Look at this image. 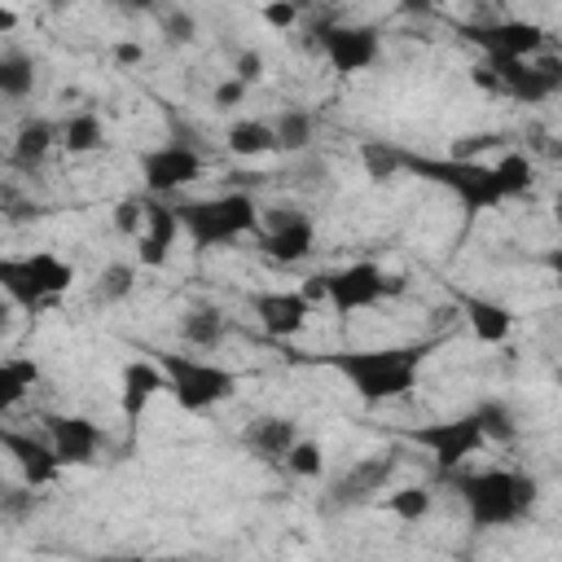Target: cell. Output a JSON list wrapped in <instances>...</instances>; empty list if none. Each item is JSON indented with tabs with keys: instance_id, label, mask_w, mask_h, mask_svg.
Here are the masks:
<instances>
[{
	"instance_id": "cell-48",
	"label": "cell",
	"mask_w": 562,
	"mask_h": 562,
	"mask_svg": "<svg viewBox=\"0 0 562 562\" xmlns=\"http://www.w3.org/2000/svg\"><path fill=\"white\" fill-rule=\"evenodd\" d=\"M294 4H299V9H312V4H316V0H294Z\"/></svg>"
},
{
	"instance_id": "cell-15",
	"label": "cell",
	"mask_w": 562,
	"mask_h": 562,
	"mask_svg": "<svg viewBox=\"0 0 562 562\" xmlns=\"http://www.w3.org/2000/svg\"><path fill=\"white\" fill-rule=\"evenodd\" d=\"M250 312H255V321L263 325L268 338H294L307 325L312 303L303 299V290H255Z\"/></svg>"
},
{
	"instance_id": "cell-28",
	"label": "cell",
	"mask_w": 562,
	"mask_h": 562,
	"mask_svg": "<svg viewBox=\"0 0 562 562\" xmlns=\"http://www.w3.org/2000/svg\"><path fill=\"white\" fill-rule=\"evenodd\" d=\"M272 127H277V149L281 154H303L312 145V136H316V119L307 110H299V105L281 110Z\"/></svg>"
},
{
	"instance_id": "cell-12",
	"label": "cell",
	"mask_w": 562,
	"mask_h": 562,
	"mask_svg": "<svg viewBox=\"0 0 562 562\" xmlns=\"http://www.w3.org/2000/svg\"><path fill=\"white\" fill-rule=\"evenodd\" d=\"M329 277V307L351 316V312H364L373 307L378 299H386V272L373 263V259H356L338 272H325Z\"/></svg>"
},
{
	"instance_id": "cell-39",
	"label": "cell",
	"mask_w": 562,
	"mask_h": 562,
	"mask_svg": "<svg viewBox=\"0 0 562 562\" xmlns=\"http://www.w3.org/2000/svg\"><path fill=\"white\" fill-rule=\"evenodd\" d=\"M470 83H474L479 92H492V97H505V83H501V75L492 70V61H487V57H479V61L470 66Z\"/></svg>"
},
{
	"instance_id": "cell-9",
	"label": "cell",
	"mask_w": 562,
	"mask_h": 562,
	"mask_svg": "<svg viewBox=\"0 0 562 562\" xmlns=\"http://www.w3.org/2000/svg\"><path fill=\"white\" fill-rule=\"evenodd\" d=\"M457 35H465L487 57H536L544 48V26L501 18V22H461Z\"/></svg>"
},
{
	"instance_id": "cell-38",
	"label": "cell",
	"mask_w": 562,
	"mask_h": 562,
	"mask_svg": "<svg viewBox=\"0 0 562 562\" xmlns=\"http://www.w3.org/2000/svg\"><path fill=\"white\" fill-rule=\"evenodd\" d=\"M299 13H303V9H299L294 0H268V4H263V22L277 26V31H290V26L299 22Z\"/></svg>"
},
{
	"instance_id": "cell-17",
	"label": "cell",
	"mask_w": 562,
	"mask_h": 562,
	"mask_svg": "<svg viewBox=\"0 0 562 562\" xmlns=\"http://www.w3.org/2000/svg\"><path fill=\"white\" fill-rule=\"evenodd\" d=\"M44 435L53 439L61 465H92L101 452V430L88 417H66V413H48L44 417Z\"/></svg>"
},
{
	"instance_id": "cell-6",
	"label": "cell",
	"mask_w": 562,
	"mask_h": 562,
	"mask_svg": "<svg viewBox=\"0 0 562 562\" xmlns=\"http://www.w3.org/2000/svg\"><path fill=\"white\" fill-rule=\"evenodd\" d=\"M70 281H75V268H70L66 259L48 255V250L22 255V259H0V285H4V294H9L18 307H26V312L48 307L57 294L70 290Z\"/></svg>"
},
{
	"instance_id": "cell-14",
	"label": "cell",
	"mask_w": 562,
	"mask_h": 562,
	"mask_svg": "<svg viewBox=\"0 0 562 562\" xmlns=\"http://www.w3.org/2000/svg\"><path fill=\"white\" fill-rule=\"evenodd\" d=\"M0 443H4V452L13 457V465L22 470V483H31V487H48V483H57V474H61V457H57V448H53V439L44 435H26V430H13V426H4L0 430Z\"/></svg>"
},
{
	"instance_id": "cell-23",
	"label": "cell",
	"mask_w": 562,
	"mask_h": 562,
	"mask_svg": "<svg viewBox=\"0 0 562 562\" xmlns=\"http://www.w3.org/2000/svg\"><path fill=\"white\" fill-rule=\"evenodd\" d=\"M224 145H228V154H237V158H259V154H272V149H277V127L263 123V119H237V123L228 127Z\"/></svg>"
},
{
	"instance_id": "cell-24",
	"label": "cell",
	"mask_w": 562,
	"mask_h": 562,
	"mask_svg": "<svg viewBox=\"0 0 562 562\" xmlns=\"http://www.w3.org/2000/svg\"><path fill=\"white\" fill-rule=\"evenodd\" d=\"M0 92L9 101H26L35 92V57L22 53V48H9L0 57Z\"/></svg>"
},
{
	"instance_id": "cell-33",
	"label": "cell",
	"mask_w": 562,
	"mask_h": 562,
	"mask_svg": "<svg viewBox=\"0 0 562 562\" xmlns=\"http://www.w3.org/2000/svg\"><path fill=\"white\" fill-rule=\"evenodd\" d=\"M294 479H321V470H325V448L316 443V439H294V448L285 452V461H281Z\"/></svg>"
},
{
	"instance_id": "cell-7",
	"label": "cell",
	"mask_w": 562,
	"mask_h": 562,
	"mask_svg": "<svg viewBox=\"0 0 562 562\" xmlns=\"http://www.w3.org/2000/svg\"><path fill=\"white\" fill-rule=\"evenodd\" d=\"M408 439L435 457L439 474H452L465 457H474V452L487 443V435H483V426H479L474 413H461V417H443V422L417 426V430H408Z\"/></svg>"
},
{
	"instance_id": "cell-45",
	"label": "cell",
	"mask_w": 562,
	"mask_h": 562,
	"mask_svg": "<svg viewBox=\"0 0 562 562\" xmlns=\"http://www.w3.org/2000/svg\"><path fill=\"white\" fill-rule=\"evenodd\" d=\"M549 70H553V79H558V88H562V57H553V61H544Z\"/></svg>"
},
{
	"instance_id": "cell-30",
	"label": "cell",
	"mask_w": 562,
	"mask_h": 562,
	"mask_svg": "<svg viewBox=\"0 0 562 562\" xmlns=\"http://www.w3.org/2000/svg\"><path fill=\"white\" fill-rule=\"evenodd\" d=\"M132 290H136V263H123V259H119V263H105V268L97 272L92 299L110 307V303H123Z\"/></svg>"
},
{
	"instance_id": "cell-16",
	"label": "cell",
	"mask_w": 562,
	"mask_h": 562,
	"mask_svg": "<svg viewBox=\"0 0 562 562\" xmlns=\"http://www.w3.org/2000/svg\"><path fill=\"white\" fill-rule=\"evenodd\" d=\"M180 211L167 202V198H154L149 193V206H145V228L136 233V259L140 268H162L171 259V246H176V233H180Z\"/></svg>"
},
{
	"instance_id": "cell-10",
	"label": "cell",
	"mask_w": 562,
	"mask_h": 562,
	"mask_svg": "<svg viewBox=\"0 0 562 562\" xmlns=\"http://www.w3.org/2000/svg\"><path fill=\"white\" fill-rule=\"evenodd\" d=\"M202 176V154L193 145H180V140H167L158 149H145L140 154V180L154 198H167L184 184H193Z\"/></svg>"
},
{
	"instance_id": "cell-22",
	"label": "cell",
	"mask_w": 562,
	"mask_h": 562,
	"mask_svg": "<svg viewBox=\"0 0 562 562\" xmlns=\"http://www.w3.org/2000/svg\"><path fill=\"white\" fill-rule=\"evenodd\" d=\"M224 334H228V316L220 307H211V303L189 307L184 321H180V338L189 347H198V351H215L224 342Z\"/></svg>"
},
{
	"instance_id": "cell-20",
	"label": "cell",
	"mask_w": 562,
	"mask_h": 562,
	"mask_svg": "<svg viewBox=\"0 0 562 562\" xmlns=\"http://www.w3.org/2000/svg\"><path fill=\"white\" fill-rule=\"evenodd\" d=\"M294 439H299V422L294 417H255L241 430L246 452H255L259 461H285V452L294 448Z\"/></svg>"
},
{
	"instance_id": "cell-19",
	"label": "cell",
	"mask_w": 562,
	"mask_h": 562,
	"mask_svg": "<svg viewBox=\"0 0 562 562\" xmlns=\"http://www.w3.org/2000/svg\"><path fill=\"white\" fill-rule=\"evenodd\" d=\"M457 307H461V316H465V325H470V334L479 342H505L509 329H514V312L505 303L483 299V294H465L461 290L457 294Z\"/></svg>"
},
{
	"instance_id": "cell-41",
	"label": "cell",
	"mask_w": 562,
	"mask_h": 562,
	"mask_svg": "<svg viewBox=\"0 0 562 562\" xmlns=\"http://www.w3.org/2000/svg\"><path fill=\"white\" fill-rule=\"evenodd\" d=\"M114 61L119 66H136V61H145V48L136 40H123V44H114Z\"/></svg>"
},
{
	"instance_id": "cell-40",
	"label": "cell",
	"mask_w": 562,
	"mask_h": 562,
	"mask_svg": "<svg viewBox=\"0 0 562 562\" xmlns=\"http://www.w3.org/2000/svg\"><path fill=\"white\" fill-rule=\"evenodd\" d=\"M233 75H237L241 83H259V79H263V57H259L255 48L237 53V61H233Z\"/></svg>"
},
{
	"instance_id": "cell-1",
	"label": "cell",
	"mask_w": 562,
	"mask_h": 562,
	"mask_svg": "<svg viewBox=\"0 0 562 562\" xmlns=\"http://www.w3.org/2000/svg\"><path fill=\"white\" fill-rule=\"evenodd\" d=\"M430 351H435V338L430 342H404V347L325 351V356H303V360H316V364L342 373L347 386L364 404H386V400H404L417 386V373H422V364H426Z\"/></svg>"
},
{
	"instance_id": "cell-4",
	"label": "cell",
	"mask_w": 562,
	"mask_h": 562,
	"mask_svg": "<svg viewBox=\"0 0 562 562\" xmlns=\"http://www.w3.org/2000/svg\"><path fill=\"white\" fill-rule=\"evenodd\" d=\"M176 211H180V224L198 250L228 246L246 233H259V206L250 193H220V198H202V202H180Z\"/></svg>"
},
{
	"instance_id": "cell-25",
	"label": "cell",
	"mask_w": 562,
	"mask_h": 562,
	"mask_svg": "<svg viewBox=\"0 0 562 562\" xmlns=\"http://www.w3.org/2000/svg\"><path fill=\"white\" fill-rule=\"evenodd\" d=\"M360 167L373 184H386V180L404 176V149L391 140H360Z\"/></svg>"
},
{
	"instance_id": "cell-47",
	"label": "cell",
	"mask_w": 562,
	"mask_h": 562,
	"mask_svg": "<svg viewBox=\"0 0 562 562\" xmlns=\"http://www.w3.org/2000/svg\"><path fill=\"white\" fill-rule=\"evenodd\" d=\"M44 4H48L53 13H61V9H70V0H44Z\"/></svg>"
},
{
	"instance_id": "cell-18",
	"label": "cell",
	"mask_w": 562,
	"mask_h": 562,
	"mask_svg": "<svg viewBox=\"0 0 562 562\" xmlns=\"http://www.w3.org/2000/svg\"><path fill=\"white\" fill-rule=\"evenodd\" d=\"M158 391H167L162 364H154V360H127L123 373H119V408H123V422L136 426L140 413L149 408V400Z\"/></svg>"
},
{
	"instance_id": "cell-46",
	"label": "cell",
	"mask_w": 562,
	"mask_h": 562,
	"mask_svg": "<svg viewBox=\"0 0 562 562\" xmlns=\"http://www.w3.org/2000/svg\"><path fill=\"white\" fill-rule=\"evenodd\" d=\"M549 268H553V272L562 277V250H553V255H549Z\"/></svg>"
},
{
	"instance_id": "cell-35",
	"label": "cell",
	"mask_w": 562,
	"mask_h": 562,
	"mask_svg": "<svg viewBox=\"0 0 562 562\" xmlns=\"http://www.w3.org/2000/svg\"><path fill=\"white\" fill-rule=\"evenodd\" d=\"M145 206H149V198H119L114 202V233H123V237H132L136 241V233L145 228Z\"/></svg>"
},
{
	"instance_id": "cell-44",
	"label": "cell",
	"mask_w": 562,
	"mask_h": 562,
	"mask_svg": "<svg viewBox=\"0 0 562 562\" xmlns=\"http://www.w3.org/2000/svg\"><path fill=\"white\" fill-rule=\"evenodd\" d=\"M13 26H18V9H9V4H4V9H0V35H9Z\"/></svg>"
},
{
	"instance_id": "cell-8",
	"label": "cell",
	"mask_w": 562,
	"mask_h": 562,
	"mask_svg": "<svg viewBox=\"0 0 562 562\" xmlns=\"http://www.w3.org/2000/svg\"><path fill=\"white\" fill-rule=\"evenodd\" d=\"M395 470H400V457H395L391 448H386V452H369V457H360V461L347 465L338 479H329V492H325L329 509L369 505L378 492H386V483L395 479Z\"/></svg>"
},
{
	"instance_id": "cell-49",
	"label": "cell",
	"mask_w": 562,
	"mask_h": 562,
	"mask_svg": "<svg viewBox=\"0 0 562 562\" xmlns=\"http://www.w3.org/2000/svg\"><path fill=\"white\" fill-rule=\"evenodd\" d=\"M553 382H558V386H562V364H558V373H553Z\"/></svg>"
},
{
	"instance_id": "cell-26",
	"label": "cell",
	"mask_w": 562,
	"mask_h": 562,
	"mask_svg": "<svg viewBox=\"0 0 562 562\" xmlns=\"http://www.w3.org/2000/svg\"><path fill=\"white\" fill-rule=\"evenodd\" d=\"M40 382V364L26 356H4L0 360V408H13L26 391H35Z\"/></svg>"
},
{
	"instance_id": "cell-32",
	"label": "cell",
	"mask_w": 562,
	"mask_h": 562,
	"mask_svg": "<svg viewBox=\"0 0 562 562\" xmlns=\"http://www.w3.org/2000/svg\"><path fill=\"white\" fill-rule=\"evenodd\" d=\"M474 417H479L487 443H509V439L518 435V422H514V413H509L505 400H483V404L474 408Z\"/></svg>"
},
{
	"instance_id": "cell-42",
	"label": "cell",
	"mask_w": 562,
	"mask_h": 562,
	"mask_svg": "<svg viewBox=\"0 0 562 562\" xmlns=\"http://www.w3.org/2000/svg\"><path fill=\"white\" fill-rule=\"evenodd\" d=\"M158 4H162V0H114V9H119V13H127V18H140V13H158Z\"/></svg>"
},
{
	"instance_id": "cell-5",
	"label": "cell",
	"mask_w": 562,
	"mask_h": 562,
	"mask_svg": "<svg viewBox=\"0 0 562 562\" xmlns=\"http://www.w3.org/2000/svg\"><path fill=\"white\" fill-rule=\"evenodd\" d=\"M158 364L167 373V391L176 395L184 413H206L237 395V373L215 360H198L184 351H158Z\"/></svg>"
},
{
	"instance_id": "cell-29",
	"label": "cell",
	"mask_w": 562,
	"mask_h": 562,
	"mask_svg": "<svg viewBox=\"0 0 562 562\" xmlns=\"http://www.w3.org/2000/svg\"><path fill=\"white\" fill-rule=\"evenodd\" d=\"M492 167H496V176H501L505 198H522V193H531V184H536V167H531V158H527V154L505 149Z\"/></svg>"
},
{
	"instance_id": "cell-27",
	"label": "cell",
	"mask_w": 562,
	"mask_h": 562,
	"mask_svg": "<svg viewBox=\"0 0 562 562\" xmlns=\"http://www.w3.org/2000/svg\"><path fill=\"white\" fill-rule=\"evenodd\" d=\"M105 145V127L92 110H75L66 123H61V149L66 154H92Z\"/></svg>"
},
{
	"instance_id": "cell-36",
	"label": "cell",
	"mask_w": 562,
	"mask_h": 562,
	"mask_svg": "<svg viewBox=\"0 0 562 562\" xmlns=\"http://www.w3.org/2000/svg\"><path fill=\"white\" fill-rule=\"evenodd\" d=\"M35 509V487L26 483V487H9V492H0V518H9V522H18V518H26Z\"/></svg>"
},
{
	"instance_id": "cell-13",
	"label": "cell",
	"mask_w": 562,
	"mask_h": 562,
	"mask_svg": "<svg viewBox=\"0 0 562 562\" xmlns=\"http://www.w3.org/2000/svg\"><path fill=\"white\" fill-rule=\"evenodd\" d=\"M378 48H382V35L373 22H342V26L334 22L325 40V61L338 75H360L378 61Z\"/></svg>"
},
{
	"instance_id": "cell-37",
	"label": "cell",
	"mask_w": 562,
	"mask_h": 562,
	"mask_svg": "<svg viewBox=\"0 0 562 562\" xmlns=\"http://www.w3.org/2000/svg\"><path fill=\"white\" fill-rule=\"evenodd\" d=\"M246 88H250V83H241L237 75H228L224 83H215L211 105H215V110H233V105H241V101H246Z\"/></svg>"
},
{
	"instance_id": "cell-3",
	"label": "cell",
	"mask_w": 562,
	"mask_h": 562,
	"mask_svg": "<svg viewBox=\"0 0 562 562\" xmlns=\"http://www.w3.org/2000/svg\"><path fill=\"white\" fill-rule=\"evenodd\" d=\"M404 171H413V176H422V180L448 189V193L461 202V211H465L470 220L505 202V189H501L496 167H492V162H479V158H461V154L435 158V154H413V149H404Z\"/></svg>"
},
{
	"instance_id": "cell-31",
	"label": "cell",
	"mask_w": 562,
	"mask_h": 562,
	"mask_svg": "<svg viewBox=\"0 0 562 562\" xmlns=\"http://www.w3.org/2000/svg\"><path fill=\"white\" fill-rule=\"evenodd\" d=\"M430 509H435V496H430V487H422V483L395 487V492L386 496V514H395L400 522H422Z\"/></svg>"
},
{
	"instance_id": "cell-43",
	"label": "cell",
	"mask_w": 562,
	"mask_h": 562,
	"mask_svg": "<svg viewBox=\"0 0 562 562\" xmlns=\"http://www.w3.org/2000/svg\"><path fill=\"white\" fill-rule=\"evenodd\" d=\"M439 0H400V13H413V18H422V13H430Z\"/></svg>"
},
{
	"instance_id": "cell-21",
	"label": "cell",
	"mask_w": 562,
	"mask_h": 562,
	"mask_svg": "<svg viewBox=\"0 0 562 562\" xmlns=\"http://www.w3.org/2000/svg\"><path fill=\"white\" fill-rule=\"evenodd\" d=\"M53 145H61V127H53L48 119H26V123L18 127V136H13L9 162L22 167V171H35V167L48 158Z\"/></svg>"
},
{
	"instance_id": "cell-34",
	"label": "cell",
	"mask_w": 562,
	"mask_h": 562,
	"mask_svg": "<svg viewBox=\"0 0 562 562\" xmlns=\"http://www.w3.org/2000/svg\"><path fill=\"white\" fill-rule=\"evenodd\" d=\"M158 31H162V40H167L171 48H184V44L198 40V22H193L189 9H162V13H158Z\"/></svg>"
},
{
	"instance_id": "cell-2",
	"label": "cell",
	"mask_w": 562,
	"mask_h": 562,
	"mask_svg": "<svg viewBox=\"0 0 562 562\" xmlns=\"http://www.w3.org/2000/svg\"><path fill=\"white\" fill-rule=\"evenodd\" d=\"M452 479L457 496L465 501V514L474 527H509L518 518H527V509L536 505L540 487L531 474L522 470H479V474H443Z\"/></svg>"
},
{
	"instance_id": "cell-11",
	"label": "cell",
	"mask_w": 562,
	"mask_h": 562,
	"mask_svg": "<svg viewBox=\"0 0 562 562\" xmlns=\"http://www.w3.org/2000/svg\"><path fill=\"white\" fill-rule=\"evenodd\" d=\"M263 220H268V228L259 233L263 259H272V263H299V259H307V250L316 241V228H312V220L303 211H294V206H268Z\"/></svg>"
}]
</instances>
